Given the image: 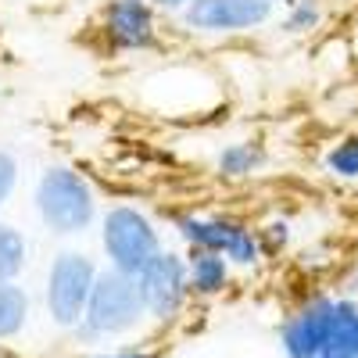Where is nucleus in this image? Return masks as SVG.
I'll return each instance as SVG.
<instances>
[{"label": "nucleus", "mask_w": 358, "mask_h": 358, "mask_svg": "<svg viewBox=\"0 0 358 358\" xmlns=\"http://www.w3.org/2000/svg\"><path fill=\"white\" fill-rule=\"evenodd\" d=\"M33 212L50 236H83L101 219V197L90 176L76 165L54 162L33 183Z\"/></svg>", "instance_id": "1"}, {"label": "nucleus", "mask_w": 358, "mask_h": 358, "mask_svg": "<svg viewBox=\"0 0 358 358\" xmlns=\"http://www.w3.org/2000/svg\"><path fill=\"white\" fill-rule=\"evenodd\" d=\"M147 319V305L136 276L118 273V268L104 265L97 273L94 294H90V305L83 322L72 330L76 341L83 344H104V341H122L129 334H136Z\"/></svg>", "instance_id": "2"}, {"label": "nucleus", "mask_w": 358, "mask_h": 358, "mask_svg": "<svg viewBox=\"0 0 358 358\" xmlns=\"http://www.w3.org/2000/svg\"><path fill=\"white\" fill-rule=\"evenodd\" d=\"M172 233L187 251H219L229 258L233 268L251 273L265 262V251L258 244V229L236 215L222 212H176Z\"/></svg>", "instance_id": "3"}, {"label": "nucleus", "mask_w": 358, "mask_h": 358, "mask_svg": "<svg viewBox=\"0 0 358 358\" xmlns=\"http://www.w3.org/2000/svg\"><path fill=\"white\" fill-rule=\"evenodd\" d=\"M97 236H101L104 262L111 268H118V273H129V276H136L165 248V236H162L158 222L140 204H129V201H118V204L104 208L97 219Z\"/></svg>", "instance_id": "4"}, {"label": "nucleus", "mask_w": 358, "mask_h": 358, "mask_svg": "<svg viewBox=\"0 0 358 358\" xmlns=\"http://www.w3.org/2000/svg\"><path fill=\"white\" fill-rule=\"evenodd\" d=\"M97 273H101L97 258L79 248H65L50 258L47 276H43V312H47L50 326L72 334L83 322Z\"/></svg>", "instance_id": "5"}, {"label": "nucleus", "mask_w": 358, "mask_h": 358, "mask_svg": "<svg viewBox=\"0 0 358 358\" xmlns=\"http://www.w3.org/2000/svg\"><path fill=\"white\" fill-rule=\"evenodd\" d=\"M276 8L268 0H190L176 15L179 29L204 40H233L255 36L265 25H273Z\"/></svg>", "instance_id": "6"}, {"label": "nucleus", "mask_w": 358, "mask_h": 358, "mask_svg": "<svg viewBox=\"0 0 358 358\" xmlns=\"http://www.w3.org/2000/svg\"><path fill=\"white\" fill-rule=\"evenodd\" d=\"M147 319L155 326H172L183 319L187 305L194 301L190 294V273H187V251L162 248L151 262L136 273Z\"/></svg>", "instance_id": "7"}, {"label": "nucleus", "mask_w": 358, "mask_h": 358, "mask_svg": "<svg viewBox=\"0 0 358 358\" xmlns=\"http://www.w3.org/2000/svg\"><path fill=\"white\" fill-rule=\"evenodd\" d=\"M97 33L111 54H147L162 40V11L151 0H108Z\"/></svg>", "instance_id": "8"}, {"label": "nucleus", "mask_w": 358, "mask_h": 358, "mask_svg": "<svg viewBox=\"0 0 358 358\" xmlns=\"http://www.w3.org/2000/svg\"><path fill=\"white\" fill-rule=\"evenodd\" d=\"M334 301L337 294L312 290L301 297L287 319L280 322V351L283 358H319L330 341V319H334Z\"/></svg>", "instance_id": "9"}, {"label": "nucleus", "mask_w": 358, "mask_h": 358, "mask_svg": "<svg viewBox=\"0 0 358 358\" xmlns=\"http://www.w3.org/2000/svg\"><path fill=\"white\" fill-rule=\"evenodd\" d=\"M187 273H190V294L197 301H215L229 290L236 268L219 251H187Z\"/></svg>", "instance_id": "10"}, {"label": "nucleus", "mask_w": 358, "mask_h": 358, "mask_svg": "<svg viewBox=\"0 0 358 358\" xmlns=\"http://www.w3.org/2000/svg\"><path fill=\"white\" fill-rule=\"evenodd\" d=\"M265 165H268V151L262 140H229L215 151V172L229 179V183L262 176Z\"/></svg>", "instance_id": "11"}, {"label": "nucleus", "mask_w": 358, "mask_h": 358, "mask_svg": "<svg viewBox=\"0 0 358 358\" xmlns=\"http://www.w3.org/2000/svg\"><path fill=\"white\" fill-rule=\"evenodd\" d=\"M33 319V294L22 280H0V344L18 341Z\"/></svg>", "instance_id": "12"}, {"label": "nucleus", "mask_w": 358, "mask_h": 358, "mask_svg": "<svg viewBox=\"0 0 358 358\" xmlns=\"http://www.w3.org/2000/svg\"><path fill=\"white\" fill-rule=\"evenodd\" d=\"M326 351L337 358H358V297L355 294H337Z\"/></svg>", "instance_id": "13"}, {"label": "nucleus", "mask_w": 358, "mask_h": 358, "mask_svg": "<svg viewBox=\"0 0 358 358\" xmlns=\"http://www.w3.org/2000/svg\"><path fill=\"white\" fill-rule=\"evenodd\" d=\"M29 236L22 226L0 219V280H22V273L29 268Z\"/></svg>", "instance_id": "14"}, {"label": "nucleus", "mask_w": 358, "mask_h": 358, "mask_svg": "<svg viewBox=\"0 0 358 358\" xmlns=\"http://www.w3.org/2000/svg\"><path fill=\"white\" fill-rule=\"evenodd\" d=\"M326 22V0H290L280 15V29L287 36H312Z\"/></svg>", "instance_id": "15"}, {"label": "nucleus", "mask_w": 358, "mask_h": 358, "mask_svg": "<svg viewBox=\"0 0 358 358\" xmlns=\"http://www.w3.org/2000/svg\"><path fill=\"white\" fill-rule=\"evenodd\" d=\"M322 169H326V176L341 179V183H358V129L344 133L341 140L326 147Z\"/></svg>", "instance_id": "16"}, {"label": "nucleus", "mask_w": 358, "mask_h": 358, "mask_svg": "<svg viewBox=\"0 0 358 358\" xmlns=\"http://www.w3.org/2000/svg\"><path fill=\"white\" fill-rule=\"evenodd\" d=\"M255 229H258V244H262L265 258L283 255V251L290 248V241H294V226H290L287 215H268V219L258 222Z\"/></svg>", "instance_id": "17"}, {"label": "nucleus", "mask_w": 358, "mask_h": 358, "mask_svg": "<svg viewBox=\"0 0 358 358\" xmlns=\"http://www.w3.org/2000/svg\"><path fill=\"white\" fill-rule=\"evenodd\" d=\"M18 183H22V162H18V155L8 151V147H0V212L11 204Z\"/></svg>", "instance_id": "18"}, {"label": "nucleus", "mask_w": 358, "mask_h": 358, "mask_svg": "<svg viewBox=\"0 0 358 358\" xmlns=\"http://www.w3.org/2000/svg\"><path fill=\"white\" fill-rule=\"evenodd\" d=\"M76 358H158V355L143 344H126V348H97V351H86Z\"/></svg>", "instance_id": "19"}, {"label": "nucleus", "mask_w": 358, "mask_h": 358, "mask_svg": "<svg viewBox=\"0 0 358 358\" xmlns=\"http://www.w3.org/2000/svg\"><path fill=\"white\" fill-rule=\"evenodd\" d=\"M151 4H155L162 15H172V18H176L179 11H183V8L190 4V0H151Z\"/></svg>", "instance_id": "20"}, {"label": "nucleus", "mask_w": 358, "mask_h": 358, "mask_svg": "<svg viewBox=\"0 0 358 358\" xmlns=\"http://www.w3.org/2000/svg\"><path fill=\"white\" fill-rule=\"evenodd\" d=\"M348 294H355V297H358V262L351 265V273H348Z\"/></svg>", "instance_id": "21"}, {"label": "nucleus", "mask_w": 358, "mask_h": 358, "mask_svg": "<svg viewBox=\"0 0 358 358\" xmlns=\"http://www.w3.org/2000/svg\"><path fill=\"white\" fill-rule=\"evenodd\" d=\"M268 4H273V8H287V4H290V0H268Z\"/></svg>", "instance_id": "22"}]
</instances>
